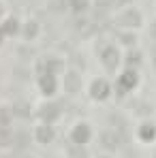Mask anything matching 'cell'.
<instances>
[{"label": "cell", "instance_id": "13", "mask_svg": "<svg viewBox=\"0 0 156 158\" xmlns=\"http://www.w3.org/2000/svg\"><path fill=\"white\" fill-rule=\"evenodd\" d=\"M124 0H99V6L103 9H113V6H120Z\"/></svg>", "mask_w": 156, "mask_h": 158}, {"label": "cell", "instance_id": "15", "mask_svg": "<svg viewBox=\"0 0 156 158\" xmlns=\"http://www.w3.org/2000/svg\"><path fill=\"white\" fill-rule=\"evenodd\" d=\"M71 2V6L75 9V11H83L86 6H88V0H69Z\"/></svg>", "mask_w": 156, "mask_h": 158}, {"label": "cell", "instance_id": "6", "mask_svg": "<svg viewBox=\"0 0 156 158\" xmlns=\"http://www.w3.org/2000/svg\"><path fill=\"white\" fill-rule=\"evenodd\" d=\"M107 94H109V85H107V81H101V79H99V81L92 83V96H94V98H105Z\"/></svg>", "mask_w": 156, "mask_h": 158}, {"label": "cell", "instance_id": "17", "mask_svg": "<svg viewBox=\"0 0 156 158\" xmlns=\"http://www.w3.org/2000/svg\"><path fill=\"white\" fill-rule=\"evenodd\" d=\"M34 32H36V26H34V24H28V28H26V36H32Z\"/></svg>", "mask_w": 156, "mask_h": 158}, {"label": "cell", "instance_id": "16", "mask_svg": "<svg viewBox=\"0 0 156 158\" xmlns=\"http://www.w3.org/2000/svg\"><path fill=\"white\" fill-rule=\"evenodd\" d=\"M139 58H141L139 53H130L129 56V64H139Z\"/></svg>", "mask_w": 156, "mask_h": 158}, {"label": "cell", "instance_id": "14", "mask_svg": "<svg viewBox=\"0 0 156 158\" xmlns=\"http://www.w3.org/2000/svg\"><path fill=\"white\" fill-rule=\"evenodd\" d=\"M9 120H11V113L6 109H0V128H6L9 126Z\"/></svg>", "mask_w": 156, "mask_h": 158}, {"label": "cell", "instance_id": "4", "mask_svg": "<svg viewBox=\"0 0 156 158\" xmlns=\"http://www.w3.org/2000/svg\"><path fill=\"white\" fill-rule=\"evenodd\" d=\"M64 85H66V92L69 94H75L79 88H81V79H79L77 73H69L66 79H64Z\"/></svg>", "mask_w": 156, "mask_h": 158}, {"label": "cell", "instance_id": "19", "mask_svg": "<svg viewBox=\"0 0 156 158\" xmlns=\"http://www.w3.org/2000/svg\"><path fill=\"white\" fill-rule=\"evenodd\" d=\"M150 32H152V36L156 39V24H152V28H150Z\"/></svg>", "mask_w": 156, "mask_h": 158}, {"label": "cell", "instance_id": "9", "mask_svg": "<svg viewBox=\"0 0 156 158\" xmlns=\"http://www.w3.org/2000/svg\"><path fill=\"white\" fill-rule=\"evenodd\" d=\"M36 139L41 141V143H49L53 139V131L49 128V126H41L39 131H36Z\"/></svg>", "mask_w": 156, "mask_h": 158}, {"label": "cell", "instance_id": "12", "mask_svg": "<svg viewBox=\"0 0 156 158\" xmlns=\"http://www.w3.org/2000/svg\"><path fill=\"white\" fill-rule=\"evenodd\" d=\"M79 34H83V36H88V34H92L94 32V26L90 24V22H79Z\"/></svg>", "mask_w": 156, "mask_h": 158}, {"label": "cell", "instance_id": "7", "mask_svg": "<svg viewBox=\"0 0 156 158\" xmlns=\"http://www.w3.org/2000/svg\"><path fill=\"white\" fill-rule=\"evenodd\" d=\"M88 139H90V131H88V126H77V128L73 131V143L81 145V143H86Z\"/></svg>", "mask_w": 156, "mask_h": 158}, {"label": "cell", "instance_id": "20", "mask_svg": "<svg viewBox=\"0 0 156 158\" xmlns=\"http://www.w3.org/2000/svg\"><path fill=\"white\" fill-rule=\"evenodd\" d=\"M154 64H156V56H154Z\"/></svg>", "mask_w": 156, "mask_h": 158}, {"label": "cell", "instance_id": "5", "mask_svg": "<svg viewBox=\"0 0 156 158\" xmlns=\"http://www.w3.org/2000/svg\"><path fill=\"white\" fill-rule=\"evenodd\" d=\"M135 81H137V77H135L133 71L124 73V75L120 77V83H118V92H126V90H130V88L135 85Z\"/></svg>", "mask_w": 156, "mask_h": 158}, {"label": "cell", "instance_id": "3", "mask_svg": "<svg viewBox=\"0 0 156 158\" xmlns=\"http://www.w3.org/2000/svg\"><path fill=\"white\" fill-rule=\"evenodd\" d=\"M103 64L109 69V71H113L116 66H118V60H120V56H118V52L113 49V47H107V49H103Z\"/></svg>", "mask_w": 156, "mask_h": 158}, {"label": "cell", "instance_id": "10", "mask_svg": "<svg viewBox=\"0 0 156 158\" xmlns=\"http://www.w3.org/2000/svg\"><path fill=\"white\" fill-rule=\"evenodd\" d=\"M41 118H45V120H56V118H58V107L56 105H45L41 109Z\"/></svg>", "mask_w": 156, "mask_h": 158}, {"label": "cell", "instance_id": "1", "mask_svg": "<svg viewBox=\"0 0 156 158\" xmlns=\"http://www.w3.org/2000/svg\"><path fill=\"white\" fill-rule=\"evenodd\" d=\"M118 24L120 26H126V28H135L141 24V15L137 11H124L120 17H118Z\"/></svg>", "mask_w": 156, "mask_h": 158}, {"label": "cell", "instance_id": "11", "mask_svg": "<svg viewBox=\"0 0 156 158\" xmlns=\"http://www.w3.org/2000/svg\"><path fill=\"white\" fill-rule=\"evenodd\" d=\"M141 137L145 139V141H150V139H154V135H156V131H154V126H150V124H145V126H141Z\"/></svg>", "mask_w": 156, "mask_h": 158}, {"label": "cell", "instance_id": "18", "mask_svg": "<svg viewBox=\"0 0 156 158\" xmlns=\"http://www.w3.org/2000/svg\"><path fill=\"white\" fill-rule=\"evenodd\" d=\"M6 32H15V22H9L6 24Z\"/></svg>", "mask_w": 156, "mask_h": 158}, {"label": "cell", "instance_id": "2", "mask_svg": "<svg viewBox=\"0 0 156 158\" xmlns=\"http://www.w3.org/2000/svg\"><path fill=\"white\" fill-rule=\"evenodd\" d=\"M101 143H103L107 150H116L118 145H120V135L116 131H105L101 135Z\"/></svg>", "mask_w": 156, "mask_h": 158}, {"label": "cell", "instance_id": "8", "mask_svg": "<svg viewBox=\"0 0 156 158\" xmlns=\"http://www.w3.org/2000/svg\"><path fill=\"white\" fill-rule=\"evenodd\" d=\"M41 88H43V92H47V94H52L53 90H56V81H53L52 73H47V75L41 77Z\"/></svg>", "mask_w": 156, "mask_h": 158}]
</instances>
